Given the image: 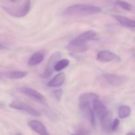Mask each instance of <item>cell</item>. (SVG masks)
Segmentation results:
<instances>
[{"instance_id": "cell-1", "label": "cell", "mask_w": 135, "mask_h": 135, "mask_svg": "<svg viewBox=\"0 0 135 135\" xmlns=\"http://www.w3.org/2000/svg\"><path fill=\"white\" fill-rule=\"evenodd\" d=\"M102 11L101 8L88 4H75L66 8L63 15L66 17L73 16H86L99 13Z\"/></svg>"}, {"instance_id": "cell-2", "label": "cell", "mask_w": 135, "mask_h": 135, "mask_svg": "<svg viewBox=\"0 0 135 135\" xmlns=\"http://www.w3.org/2000/svg\"><path fill=\"white\" fill-rule=\"evenodd\" d=\"M30 0H25L24 3L20 7L3 6V9L9 15L14 17H23L28 14L30 10Z\"/></svg>"}, {"instance_id": "cell-3", "label": "cell", "mask_w": 135, "mask_h": 135, "mask_svg": "<svg viewBox=\"0 0 135 135\" xmlns=\"http://www.w3.org/2000/svg\"><path fill=\"white\" fill-rule=\"evenodd\" d=\"M104 79L108 84L115 87L121 86L129 80L128 77L125 75L117 74H105L104 75Z\"/></svg>"}, {"instance_id": "cell-4", "label": "cell", "mask_w": 135, "mask_h": 135, "mask_svg": "<svg viewBox=\"0 0 135 135\" xmlns=\"http://www.w3.org/2000/svg\"><path fill=\"white\" fill-rule=\"evenodd\" d=\"M79 108L86 119L88 120L92 127L96 126V116L90 104L84 102H79Z\"/></svg>"}, {"instance_id": "cell-5", "label": "cell", "mask_w": 135, "mask_h": 135, "mask_svg": "<svg viewBox=\"0 0 135 135\" xmlns=\"http://www.w3.org/2000/svg\"><path fill=\"white\" fill-rule=\"evenodd\" d=\"M21 93L26 95L28 97L30 98L32 100L41 103L42 104H46V98L43 96L41 93H40L38 91L30 88V87H21L18 89Z\"/></svg>"}, {"instance_id": "cell-6", "label": "cell", "mask_w": 135, "mask_h": 135, "mask_svg": "<svg viewBox=\"0 0 135 135\" xmlns=\"http://www.w3.org/2000/svg\"><path fill=\"white\" fill-rule=\"evenodd\" d=\"M9 106L11 108L15 109L17 110L22 111V112L27 113L28 114H30L32 116H36V117H39L40 116V113L38 112V110L35 109V108H32L30 105H28L27 104L22 102L19 101H15L11 103Z\"/></svg>"}, {"instance_id": "cell-7", "label": "cell", "mask_w": 135, "mask_h": 135, "mask_svg": "<svg viewBox=\"0 0 135 135\" xmlns=\"http://www.w3.org/2000/svg\"><path fill=\"white\" fill-rule=\"evenodd\" d=\"M61 57V54L59 51H56L51 55L47 61V65H46L44 72L41 75L42 78L47 79L52 75L54 71V66H55V63L58 61V60L60 59Z\"/></svg>"}, {"instance_id": "cell-8", "label": "cell", "mask_w": 135, "mask_h": 135, "mask_svg": "<svg viewBox=\"0 0 135 135\" xmlns=\"http://www.w3.org/2000/svg\"><path fill=\"white\" fill-rule=\"evenodd\" d=\"M66 48L71 52L84 53L88 50V46L86 42L75 38L70 41Z\"/></svg>"}, {"instance_id": "cell-9", "label": "cell", "mask_w": 135, "mask_h": 135, "mask_svg": "<svg viewBox=\"0 0 135 135\" xmlns=\"http://www.w3.org/2000/svg\"><path fill=\"white\" fill-rule=\"evenodd\" d=\"M97 59L101 62H110L112 61H120L121 58L119 55L109 50H101L97 54Z\"/></svg>"}, {"instance_id": "cell-10", "label": "cell", "mask_w": 135, "mask_h": 135, "mask_svg": "<svg viewBox=\"0 0 135 135\" xmlns=\"http://www.w3.org/2000/svg\"><path fill=\"white\" fill-rule=\"evenodd\" d=\"M101 128L103 131L109 133L112 131V124L113 122V113L110 111H107L101 117Z\"/></svg>"}, {"instance_id": "cell-11", "label": "cell", "mask_w": 135, "mask_h": 135, "mask_svg": "<svg viewBox=\"0 0 135 135\" xmlns=\"http://www.w3.org/2000/svg\"><path fill=\"white\" fill-rule=\"evenodd\" d=\"M27 75V72L22 71H10L8 72H0V79H21Z\"/></svg>"}, {"instance_id": "cell-12", "label": "cell", "mask_w": 135, "mask_h": 135, "mask_svg": "<svg viewBox=\"0 0 135 135\" xmlns=\"http://www.w3.org/2000/svg\"><path fill=\"white\" fill-rule=\"evenodd\" d=\"M28 125L34 132L37 133L38 134L42 135L49 134V133L47 132V129L44 126V125L42 123L37 121V120L30 121L28 123Z\"/></svg>"}, {"instance_id": "cell-13", "label": "cell", "mask_w": 135, "mask_h": 135, "mask_svg": "<svg viewBox=\"0 0 135 135\" xmlns=\"http://www.w3.org/2000/svg\"><path fill=\"white\" fill-rule=\"evenodd\" d=\"M66 76L65 74L63 72H61L58 73L56 76H54L48 83H47V86L49 87H60L61 86L64 84L65 81Z\"/></svg>"}, {"instance_id": "cell-14", "label": "cell", "mask_w": 135, "mask_h": 135, "mask_svg": "<svg viewBox=\"0 0 135 135\" xmlns=\"http://www.w3.org/2000/svg\"><path fill=\"white\" fill-rule=\"evenodd\" d=\"M92 103H93L94 112L97 115L98 117L100 118L108 111L107 108L98 98L95 99Z\"/></svg>"}, {"instance_id": "cell-15", "label": "cell", "mask_w": 135, "mask_h": 135, "mask_svg": "<svg viewBox=\"0 0 135 135\" xmlns=\"http://www.w3.org/2000/svg\"><path fill=\"white\" fill-rule=\"evenodd\" d=\"M113 17L119 22L121 26L128 28H134L135 22L134 20H131L127 17L121 15H113Z\"/></svg>"}, {"instance_id": "cell-16", "label": "cell", "mask_w": 135, "mask_h": 135, "mask_svg": "<svg viewBox=\"0 0 135 135\" xmlns=\"http://www.w3.org/2000/svg\"><path fill=\"white\" fill-rule=\"evenodd\" d=\"M76 38L87 42L88 41L97 40L98 39V34L94 30H88L78 36Z\"/></svg>"}, {"instance_id": "cell-17", "label": "cell", "mask_w": 135, "mask_h": 135, "mask_svg": "<svg viewBox=\"0 0 135 135\" xmlns=\"http://www.w3.org/2000/svg\"><path fill=\"white\" fill-rule=\"evenodd\" d=\"M44 59V54L41 51L36 52L30 57L28 61V65L30 66H35L40 64Z\"/></svg>"}, {"instance_id": "cell-18", "label": "cell", "mask_w": 135, "mask_h": 135, "mask_svg": "<svg viewBox=\"0 0 135 135\" xmlns=\"http://www.w3.org/2000/svg\"><path fill=\"white\" fill-rule=\"evenodd\" d=\"M96 98H98V96L96 94L92 93V92L84 93L82 94L79 96V102H88L91 104Z\"/></svg>"}, {"instance_id": "cell-19", "label": "cell", "mask_w": 135, "mask_h": 135, "mask_svg": "<svg viewBox=\"0 0 135 135\" xmlns=\"http://www.w3.org/2000/svg\"><path fill=\"white\" fill-rule=\"evenodd\" d=\"M70 61L69 59H59L58 61L55 63V66H54V71L59 72V71H62L66 67H67L69 65Z\"/></svg>"}, {"instance_id": "cell-20", "label": "cell", "mask_w": 135, "mask_h": 135, "mask_svg": "<svg viewBox=\"0 0 135 135\" xmlns=\"http://www.w3.org/2000/svg\"><path fill=\"white\" fill-rule=\"evenodd\" d=\"M131 112V109L129 106L127 105H121L119 108L118 115L119 118L125 119L129 117Z\"/></svg>"}, {"instance_id": "cell-21", "label": "cell", "mask_w": 135, "mask_h": 135, "mask_svg": "<svg viewBox=\"0 0 135 135\" xmlns=\"http://www.w3.org/2000/svg\"><path fill=\"white\" fill-rule=\"evenodd\" d=\"M115 5L122 8L124 10L127 11H132L133 10V5L127 1H122V0H117L115 2Z\"/></svg>"}, {"instance_id": "cell-22", "label": "cell", "mask_w": 135, "mask_h": 135, "mask_svg": "<svg viewBox=\"0 0 135 135\" xmlns=\"http://www.w3.org/2000/svg\"><path fill=\"white\" fill-rule=\"evenodd\" d=\"M63 91L62 89H57L55 90L52 91L51 92V95L53 98L57 102H60L61 100L62 96H63Z\"/></svg>"}, {"instance_id": "cell-23", "label": "cell", "mask_w": 135, "mask_h": 135, "mask_svg": "<svg viewBox=\"0 0 135 135\" xmlns=\"http://www.w3.org/2000/svg\"><path fill=\"white\" fill-rule=\"evenodd\" d=\"M76 134H90V132L86 128H85L83 126H80L79 127L76 129Z\"/></svg>"}, {"instance_id": "cell-24", "label": "cell", "mask_w": 135, "mask_h": 135, "mask_svg": "<svg viewBox=\"0 0 135 135\" xmlns=\"http://www.w3.org/2000/svg\"><path fill=\"white\" fill-rule=\"evenodd\" d=\"M119 123L120 121L117 118L113 120V122H112V131H115L117 130L118 129L119 126Z\"/></svg>"}, {"instance_id": "cell-25", "label": "cell", "mask_w": 135, "mask_h": 135, "mask_svg": "<svg viewBox=\"0 0 135 135\" xmlns=\"http://www.w3.org/2000/svg\"><path fill=\"white\" fill-rule=\"evenodd\" d=\"M4 48H5V46H4L3 44H0V50H2V49H4Z\"/></svg>"}, {"instance_id": "cell-26", "label": "cell", "mask_w": 135, "mask_h": 135, "mask_svg": "<svg viewBox=\"0 0 135 135\" xmlns=\"http://www.w3.org/2000/svg\"><path fill=\"white\" fill-rule=\"evenodd\" d=\"M4 108L3 104H2V103L0 102V108Z\"/></svg>"}, {"instance_id": "cell-27", "label": "cell", "mask_w": 135, "mask_h": 135, "mask_svg": "<svg viewBox=\"0 0 135 135\" xmlns=\"http://www.w3.org/2000/svg\"><path fill=\"white\" fill-rule=\"evenodd\" d=\"M127 134H134V133H128Z\"/></svg>"}, {"instance_id": "cell-28", "label": "cell", "mask_w": 135, "mask_h": 135, "mask_svg": "<svg viewBox=\"0 0 135 135\" xmlns=\"http://www.w3.org/2000/svg\"><path fill=\"white\" fill-rule=\"evenodd\" d=\"M11 1L12 2H15V1H17V0H11Z\"/></svg>"}]
</instances>
